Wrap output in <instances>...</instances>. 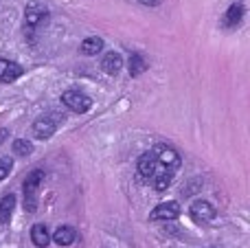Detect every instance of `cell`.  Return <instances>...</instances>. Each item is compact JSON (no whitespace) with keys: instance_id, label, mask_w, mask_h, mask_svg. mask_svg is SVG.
<instances>
[{"instance_id":"7a4b0ae2","label":"cell","mask_w":250,"mask_h":248,"mask_svg":"<svg viewBox=\"0 0 250 248\" xmlns=\"http://www.w3.org/2000/svg\"><path fill=\"white\" fill-rule=\"evenodd\" d=\"M62 121H64V117H60V114H44V117H40L38 121L33 123L35 139H40V141L51 139V136L57 132V127H60Z\"/></svg>"},{"instance_id":"52a82bcc","label":"cell","mask_w":250,"mask_h":248,"mask_svg":"<svg viewBox=\"0 0 250 248\" xmlns=\"http://www.w3.org/2000/svg\"><path fill=\"white\" fill-rule=\"evenodd\" d=\"M180 215V207L178 202H160L154 211L149 213V220L151 222H160V220H176Z\"/></svg>"},{"instance_id":"4fadbf2b","label":"cell","mask_w":250,"mask_h":248,"mask_svg":"<svg viewBox=\"0 0 250 248\" xmlns=\"http://www.w3.org/2000/svg\"><path fill=\"white\" fill-rule=\"evenodd\" d=\"M13 207H16V196H13V193H9V196H4L2 200H0V224H9Z\"/></svg>"},{"instance_id":"7c38bea8","label":"cell","mask_w":250,"mask_h":248,"mask_svg":"<svg viewBox=\"0 0 250 248\" xmlns=\"http://www.w3.org/2000/svg\"><path fill=\"white\" fill-rule=\"evenodd\" d=\"M242 18H244V7L242 4H230L229 7V11H226V16H224V26H229V29H233V26H237L239 22H242Z\"/></svg>"},{"instance_id":"d6986e66","label":"cell","mask_w":250,"mask_h":248,"mask_svg":"<svg viewBox=\"0 0 250 248\" xmlns=\"http://www.w3.org/2000/svg\"><path fill=\"white\" fill-rule=\"evenodd\" d=\"M4 136H7V130H0V143L4 141Z\"/></svg>"},{"instance_id":"6da1fadb","label":"cell","mask_w":250,"mask_h":248,"mask_svg":"<svg viewBox=\"0 0 250 248\" xmlns=\"http://www.w3.org/2000/svg\"><path fill=\"white\" fill-rule=\"evenodd\" d=\"M44 180V171L42 169H35L26 176L24 180V209L29 213H33L38 209V191H40V185Z\"/></svg>"},{"instance_id":"30bf717a","label":"cell","mask_w":250,"mask_h":248,"mask_svg":"<svg viewBox=\"0 0 250 248\" xmlns=\"http://www.w3.org/2000/svg\"><path fill=\"white\" fill-rule=\"evenodd\" d=\"M101 68H104V73H108V75H117L119 70L123 68V57L114 51L108 53V55L104 57V62H101Z\"/></svg>"},{"instance_id":"277c9868","label":"cell","mask_w":250,"mask_h":248,"mask_svg":"<svg viewBox=\"0 0 250 248\" xmlns=\"http://www.w3.org/2000/svg\"><path fill=\"white\" fill-rule=\"evenodd\" d=\"M62 103H64L68 110L77 112V114H83L92 108V99L88 95H83V92H79V90H66L64 95H62Z\"/></svg>"},{"instance_id":"8fae6325","label":"cell","mask_w":250,"mask_h":248,"mask_svg":"<svg viewBox=\"0 0 250 248\" xmlns=\"http://www.w3.org/2000/svg\"><path fill=\"white\" fill-rule=\"evenodd\" d=\"M31 240H33V244L38 248H44L51 244V233H48L46 224H35V227L31 228Z\"/></svg>"},{"instance_id":"2e32d148","label":"cell","mask_w":250,"mask_h":248,"mask_svg":"<svg viewBox=\"0 0 250 248\" xmlns=\"http://www.w3.org/2000/svg\"><path fill=\"white\" fill-rule=\"evenodd\" d=\"M33 152V143L26 139H16L13 141V154H18V156H29V154Z\"/></svg>"},{"instance_id":"e0dca14e","label":"cell","mask_w":250,"mask_h":248,"mask_svg":"<svg viewBox=\"0 0 250 248\" xmlns=\"http://www.w3.org/2000/svg\"><path fill=\"white\" fill-rule=\"evenodd\" d=\"M11 167H13V161L11 158H0V180H4L9 176V171H11Z\"/></svg>"},{"instance_id":"8992f818","label":"cell","mask_w":250,"mask_h":248,"mask_svg":"<svg viewBox=\"0 0 250 248\" xmlns=\"http://www.w3.org/2000/svg\"><path fill=\"white\" fill-rule=\"evenodd\" d=\"M189 213H191V220H193V222L204 224V222H208V220L215 218V207L207 200H198V202L191 205Z\"/></svg>"},{"instance_id":"5b68a950","label":"cell","mask_w":250,"mask_h":248,"mask_svg":"<svg viewBox=\"0 0 250 248\" xmlns=\"http://www.w3.org/2000/svg\"><path fill=\"white\" fill-rule=\"evenodd\" d=\"M46 18H48V9L44 7L42 2H38V0H31V2L26 4V9H24V20H26V24H29L31 29H35V26L44 24V22H46Z\"/></svg>"},{"instance_id":"ac0fdd59","label":"cell","mask_w":250,"mask_h":248,"mask_svg":"<svg viewBox=\"0 0 250 248\" xmlns=\"http://www.w3.org/2000/svg\"><path fill=\"white\" fill-rule=\"evenodd\" d=\"M143 4H147V7H156V4L160 2V0H141Z\"/></svg>"},{"instance_id":"9a60e30c","label":"cell","mask_w":250,"mask_h":248,"mask_svg":"<svg viewBox=\"0 0 250 248\" xmlns=\"http://www.w3.org/2000/svg\"><path fill=\"white\" fill-rule=\"evenodd\" d=\"M147 70V62L143 60L141 53H134L132 57H129V75L132 77H138L141 73H145Z\"/></svg>"},{"instance_id":"9c48e42d","label":"cell","mask_w":250,"mask_h":248,"mask_svg":"<svg viewBox=\"0 0 250 248\" xmlns=\"http://www.w3.org/2000/svg\"><path fill=\"white\" fill-rule=\"evenodd\" d=\"M75 240H77V231L73 227H60L53 233V242L60 246H70Z\"/></svg>"},{"instance_id":"3957f363","label":"cell","mask_w":250,"mask_h":248,"mask_svg":"<svg viewBox=\"0 0 250 248\" xmlns=\"http://www.w3.org/2000/svg\"><path fill=\"white\" fill-rule=\"evenodd\" d=\"M151 152H154L156 161H158L163 167H167L169 171H173V174H176V171L180 169V165H182L180 154H178L173 147H169V145H163V143H160V145H156Z\"/></svg>"},{"instance_id":"ba28073f","label":"cell","mask_w":250,"mask_h":248,"mask_svg":"<svg viewBox=\"0 0 250 248\" xmlns=\"http://www.w3.org/2000/svg\"><path fill=\"white\" fill-rule=\"evenodd\" d=\"M22 75V66L11 60H0V82L11 83Z\"/></svg>"},{"instance_id":"5bb4252c","label":"cell","mask_w":250,"mask_h":248,"mask_svg":"<svg viewBox=\"0 0 250 248\" xmlns=\"http://www.w3.org/2000/svg\"><path fill=\"white\" fill-rule=\"evenodd\" d=\"M79 51H82L83 55H97V53L104 51V40L97 38V35H92V38H86L82 42V46H79Z\"/></svg>"}]
</instances>
